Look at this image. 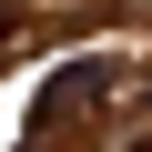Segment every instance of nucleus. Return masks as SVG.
Segmentation results:
<instances>
[{
  "label": "nucleus",
  "mask_w": 152,
  "mask_h": 152,
  "mask_svg": "<svg viewBox=\"0 0 152 152\" xmlns=\"http://www.w3.org/2000/svg\"><path fill=\"white\" fill-rule=\"evenodd\" d=\"M112 81H122L112 61H61L51 81H41V102H31V142H61V132H81V122H102Z\"/></svg>",
  "instance_id": "f257e3e1"
},
{
  "label": "nucleus",
  "mask_w": 152,
  "mask_h": 152,
  "mask_svg": "<svg viewBox=\"0 0 152 152\" xmlns=\"http://www.w3.org/2000/svg\"><path fill=\"white\" fill-rule=\"evenodd\" d=\"M132 152H152V142H132Z\"/></svg>",
  "instance_id": "f03ea898"
}]
</instances>
